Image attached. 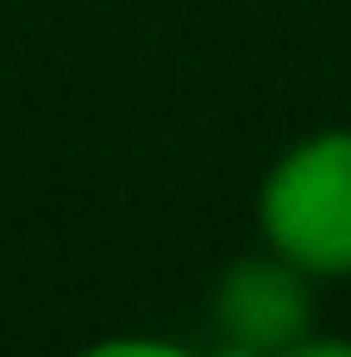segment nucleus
I'll use <instances>...</instances> for the list:
<instances>
[{
    "label": "nucleus",
    "instance_id": "obj_1",
    "mask_svg": "<svg viewBox=\"0 0 351 357\" xmlns=\"http://www.w3.org/2000/svg\"><path fill=\"white\" fill-rule=\"evenodd\" d=\"M257 232L295 270L351 276V126L295 138L257 182Z\"/></svg>",
    "mask_w": 351,
    "mask_h": 357
},
{
    "label": "nucleus",
    "instance_id": "obj_2",
    "mask_svg": "<svg viewBox=\"0 0 351 357\" xmlns=\"http://www.w3.org/2000/svg\"><path fill=\"white\" fill-rule=\"evenodd\" d=\"M214 345L239 357H295L314 333V276L276 257L270 245L257 257H232L207 295Z\"/></svg>",
    "mask_w": 351,
    "mask_h": 357
}]
</instances>
